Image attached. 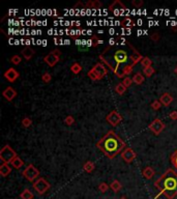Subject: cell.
Wrapping results in <instances>:
<instances>
[{
  "label": "cell",
  "instance_id": "obj_23",
  "mask_svg": "<svg viewBox=\"0 0 177 199\" xmlns=\"http://www.w3.org/2000/svg\"><path fill=\"white\" fill-rule=\"evenodd\" d=\"M144 80H145V78H144V76L141 75L140 73L135 74V76L133 77V81H134V83H136L137 85L142 84V83L144 82Z\"/></svg>",
  "mask_w": 177,
  "mask_h": 199
},
{
  "label": "cell",
  "instance_id": "obj_22",
  "mask_svg": "<svg viewBox=\"0 0 177 199\" xmlns=\"http://www.w3.org/2000/svg\"><path fill=\"white\" fill-rule=\"evenodd\" d=\"M85 5L89 8H101L103 6V3L97 0H93V1H88Z\"/></svg>",
  "mask_w": 177,
  "mask_h": 199
},
{
  "label": "cell",
  "instance_id": "obj_14",
  "mask_svg": "<svg viewBox=\"0 0 177 199\" xmlns=\"http://www.w3.org/2000/svg\"><path fill=\"white\" fill-rule=\"evenodd\" d=\"M129 47H131V49H132V54H131V63H133L134 65H136L138 63L139 61H141L142 59L141 58H143L142 56H141V54L139 52L136 50L134 47H133V45H131V44H129Z\"/></svg>",
  "mask_w": 177,
  "mask_h": 199
},
{
  "label": "cell",
  "instance_id": "obj_20",
  "mask_svg": "<svg viewBox=\"0 0 177 199\" xmlns=\"http://www.w3.org/2000/svg\"><path fill=\"white\" fill-rule=\"evenodd\" d=\"M11 166H13V167H15L16 169H20L23 166V164H24V163H23V161H22V159L20 158V157H16V158H15L13 161L11 162Z\"/></svg>",
  "mask_w": 177,
  "mask_h": 199
},
{
  "label": "cell",
  "instance_id": "obj_10",
  "mask_svg": "<svg viewBox=\"0 0 177 199\" xmlns=\"http://www.w3.org/2000/svg\"><path fill=\"white\" fill-rule=\"evenodd\" d=\"M148 129L151 131L154 135H158V134H161L162 131L165 129V124L161 119L156 118V119H154L151 123L149 124Z\"/></svg>",
  "mask_w": 177,
  "mask_h": 199
},
{
  "label": "cell",
  "instance_id": "obj_32",
  "mask_svg": "<svg viewBox=\"0 0 177 199\" xmlns=\"http://www.w3.org/2000/svg\"><path fill=\"white\" fill-rule=\"evenodd\" d=\"M161 107H162V104L160 101H158V100H155V101H153V102L151 103V108L153 110H155V111H158V110H160L161 109Z\"/></svg>",
  "mask_w": 177,
  "mask_h": 199
},
{
  "label": "cell",
  "instance_id": "obj_35",
  "mask_svg": "<svg viewBox=\"0 0 177 199\" xmlns=\"http://www.w3.org/2000/svg\"><path fill=\"white\" fill-rule=\"evenodd\" d=\"M74 123H75V118H74L72 115H69V116H66V118L64 119V123H65L66 126H72Z\"/></svg>",
  "mask_w": 177,
  "mask_h": 199
},
{
  "label": "cell",
  "instance_id": "obj_5",
  "mask_svg": "<svg viewBox=\"0 0 177 199\" xmlns=\"http://www.w3.org/2000/svg\"><path fill=\"white\" fill-rule=\"evenodd\" d=\"M17 157V154L13 148H11L8 144H5L2 149L0 150V160L3 163H10Z\"/></svg>",
  "mask_w": 177,
  "mask_h": 199
},
{
  "label": "cell",
  "instance_id": "obj_19",
  "mask_svg": "<svg viewBox=\"0 0 177 199\" xmlns=\"http://www.w3.org/2000/svg\"><path fill=\"white\" fill-rule=\"evenodd\" d=\"M22 55L24 56V58L26 60H30L32 58V56L34 55V50L31 49L30 47H26L22 50Z\"/></svg>",
  "mask_w": 177,
  "mask_h": 199
},
{
  "label": "cell",
  "instance_id": "obj_29",
  "mask_svg": "<svg viewBox=\"0 0 177 199\" xmlns=\"http://www.w3.org/2000/svg\"><path fill=\"white\" fill-rule=\"evenodd\" d=\"M141 64H142L143 67H144V69H145V67H151L152 61H151V59H150L149 57H143L142 60H141Z\"/></svg>",
  "mask_w": 177,
  "mask_h": 199
},
{
  "label": "cell",
  "instance_id": "obj_37",
  "mask_svg": "<svg viewBox=\"0 0 177 199\" xmlns=\"http://www.w3.org/2000/svg\"><path fill=\"white\" fill-rule=\"evenodd\" d=\"M31 123H32V120L30 119L29 117H25V118H23V120H22V124L24 126L25 128H29L31 126Z\"/></svg>",
  "mask_w": 177,
  "mask_h": 199
},
{
  "label": "cell",
  "instance_id": "obj_38",
  "mask_svg": "<svg viewBox=\"0 0 177 199\" xmlns=\"http://www.w3.org/2000/svg\"><path fill=\"white\" fill-rule=\"evenodd\" d=\"M132 83H133V80L129 78V77H125V78L123 79V81H122V84L124 85L126 88L129 87V86L132 85Z\"/></svg>",
  "mask_w": 177,
  "mask_h": 199
},
{
  "label": "cell",
  "instance_id": "obj_42",
  "mask_svg": "<svg viewBox=\"0 0 177 199\" xmlns=\"http://www.w3.org/2000/svg\"><path fill=\"white\" fill-rule=\"evenodd\" d=\"M169 116H170L171 119H173V120H177V111H173V112H171Z\"/></svg>",
  "mask_w": 177,
  "mask_h": 199
},
{
  "label": "cell",
  "instance_id": "obj_43",
  "mask_svg": "<svg viewBox=\"0 0 177 199\" xmlns=\"http://www.w3.org/2000/svg\"><path fill=\"white\" fill-rule=\"evenodd\" d=\"M122 31H123V32H124V34H126V35H128V34H129V33H131V28H124V29H123V30H122Z\"/></svg>",
  "mask_w": 177,
  "mask_h": 199
},
{
  "label": "cell",
  "instance_id": "obj_27",
  "mask_svg": "<svg viewBox=\"0 0 177 199\" xmlns=\"http://www.w3.org/2000/svg\"><path fill=\"white\" fill-rule=\"evenodd\" d=\"M70 71L74 73V74H79L82 71V67L80 63H78V62H75L72 67H70Z\"/></svg>",
  "mask_w": 177,
  "mask_h": 199
},
{
  "label": "cell",
  "instance_id": "obj_39",
  "mask_svg": "<svg viewBox=\"0 0 177 199\" xmlns=\"http://www.w3.org/2000/svg\"><path fill=\"white\" fill-rule=\"evenodd\" d=\"M108 188H109V186L106 183H102L101 185L99 186V190L102 193H106V192H107L108 191Z\"/></svg>",
  "mask_w": 177,
  "mask_h": 199
},
{
  "label": "cell",
  "instance_id": "obj_46",
  "mask_svg": "<svg viewBox=\"0 0 177 199\" xmlns=\"http://www.w3.org/2000/svg\"><path fill=\"white\" fill-rule=\"evenodd\" d=\"M120 199H126V198H125V197H121V198H120Z\"/></svg>",
  "mask_w": 177,
  "mask_h": 199
},
{
  "label": "cell",
  "instance_id": "obj_17",
  "mask_svg": "<svg viewBox=\"0 0 177 199\" xmlns=\"http://www.w3.org/2000/svg\"><path fill=\"white\" fill-rule=\"evenodd\" d=\"M11 172V167L7 163H3V164L0 166V174H1V176L3 177L7 176Z\"/></svg>",
  "mask_w": 177,
  "mask_h": 199
},
{
  "label": "cell",
  "instance_id": "obj_9",
  "mask_svg": "<svg viewBox=\"0 0 177 199\" xmlns=\"http://www.w3.org/2000/svg\"><path fill=\"white\" fill-rule=\"evenodd\" d=\"M106 120L108 121L109 123L111 124V126H117V124H119L121 123L122 120V116L120 113H118L116 110H113V111H111L110 113L107 115V117H106Z\"/></svg>",
  "mask_w": 177,
  "mask_h": 199
},
{
  "label": "cell",
  "instance_id": "obj_34",
  "mask_svg": "<svg viewBox=\"0 0 177 199\" xmlns=\"http://www.w3.org/2000/svg\"><path fill=\"white\" fill-rule=\"evenodd\" d=\"M21 60H22V58L20 57L19 55H14L13 57L11 58V63L13 64H19L20 62H21Z\"/></svg>",
  "mask_w": 177,
  "mask_h": 199
},
{
  "label": "cell",
  "instance_id": "obj_25",
  "mask_svg": "<svg viewBox=\"0 0 177 199\" xmlns=\"http://www.w3.org/2000/svg\"><path fill=\"white\" fill-rule=\"evenodd\" d=\"M121 187H122L121 184L118 182V180H113L110 185V188L113 190V192H115V193H117L118 191H119V190L121 189Z\"/></svg>",
  "mask_w": 177,
  "mask_h": 199
},
{
  "label": "cell",
  "instance_id": "obj_41",
  "mask_svg": "<svg viewBox=\"0 0 177 199\" xmlns=\"http://www.w3.org/2000/svg\"><path fill=\"white\" fill-rule=\"evenodd\" d=\"M151 40L153 41H158L160 40V34H158V32H154V33L151 35Z\"/></svg>",
  "mask_w": 177,
  "mask_h": 199
},
{
  "label": "cell",
  "instance_id": "obj_21",
  "mask_svg": "<svg viewBox=\"0 0 177 199\" xmlns=\"http://www.w3.org/2000/svg\"><path fill=\"white\" fill-rule=\"evenodd\" d=\"M120 24H121L124 28H131L132 26L135 25V22L131 19V18H124V19L121 21Z\"/></svg>",
  "mask_w": 177,
  "mask_h": 199
},
{
  "label": "cell",
  "instance_id": "obj_40",
  "mask_svg": "<svg viewBox=\"0 0 177 199\" xmlns=\"http://www.w3.org/2000/svg\"><path fill=\"white\" fill-rule=\"evenodd\" d=\"M132 5H133V6H135V7H141L143 5V1H142V0H133Z\"/></svg>",
  "mask_w": 177,
  "mask_h": 199
},
{
  "label": "cell",
  "instance_id": "obj_31",
  "mask_svg": "<svg viewBox=\"0 0 177 199\" xmlns=\"http://www.w3.org/2000/svg\"><path fill=\"white\" fill-rule=\"evenodd\" d=\"M171 163H172V165L174 166V168L177 170V150L174 151L172 156H171Z\"/></svg>",
  "mask_w": 177,
  "mask_h": 199
},
{
  "label": "cell",
  "instance_id": "obj_30",
  "mask_svg": "<svg viewBox=\"0 0 177 199\" xmlns=\"http://www.w3.org/2000/svg\"><path fill=\"white\" fill-rule=\"evenodd\" d=\"M154 69H153L152 67H145V69L143 70V74L145 75L146 77H151L153 74H154Z\"/></svg>",
  "mask_w": 177,
  "mask_h": 199
},
{
  "label": "cell",
  "instance_id": "obj_7",
  "mask_svg": "<svg viewBox=\"0 0 177 199\" xmlns=\"http://www.w3.org/2000/svg\"><path fill=\"white\" fill-rule=\"evenodd\" d=\"M22 173L25 179H27L29 182H32V183H33L36 179H38V176H40V171H38L32 164L28 165L27 167L23 170Z\"/></svg>",
  "mask_w": 177,
  "mask_h": 199
},
{
  "label": "cell",
  "instance_id": "obj_24",
  "mask_svg": "<svg viewBox=\"0 0 177 199\" xmlns=\"http://www.w3.org/2000/svg\"><path fill=\"white\" fill-rule=\"evenodd\" d=\"M20 197H21V199H33L34 195L32 194V192L29 191L28 189H25L24 191L20 194Z\"/></svg>",
  "mask_w": 177,
  "mask_h": 199
},
{
  "label": "cell",
  "instance_id": "obj_12",
  "mask_svg": "<svg viewBox=\"0 0 177 199\" xmlns=\"http://www.w3.org/2000/svg\"><path fill=\"white\" fill-rule=\"evenodd\" d=\"M19 72H17L14 67H10L8 70L5 71L4 73V78L10 82H15L16 80L19 78Z\"/></svg>",
  "mask_w": 177,
  "mask_h": 199
},
{
  "label": "cell",
  "instance_id": "obj_1",
  "mask_svg": "<svg viewBox=\"0 0 177 199\" xmlns=\"http://www.w3.org/2000/svg\"><path fill=\"white\" fill-rule=\"evenodd\" d=\"M99 58L115 75H117L118 78H123L122 70L129 64V60H131V56H129L128 52L122 49H115L113 47L106 48L99 54Z\"/></svg>",
  "mask_w": 177,
  "mask_h": 199
},
{
  "label": "cell",
  "instance_id": "obj_18",
  "mask_svg": "<svg viewBox=\"0 0 177 199\" xmlns=\"http://www.w3.org/2000/svg\"><path fill=\"white\" fill-rule=\"evenodd\" d=\"M142 174H143V176L145 177L146 180H151L153 176H154V170L151 168V167H149V166H147V167H145L143 169V171H142Z\"/></svg>",
  "mask_w": 177,
  "mask_h": 199
},
{
  "label": "cell",
  "instance_id": "obj_28",
  "mask_svg": "<svg viewBox=\"0 0 177 199\" xmlns=\"http://www.w3.org/2000/svg\"><path fill=\"white\" fill-rule=\"evenodd\" d=\"M115 91H116L118 94H123L126 91V87L122 83H119V84H117L116 87H115Z\"/></svg>",
  "mask_w": 177,
  "mask_h": 199
},
{
  "label": "cell",
  "instance_id": "obj_2",
  "mask_svg": "<svg viewBox=\"0 0 177 199\" xmlns=\"http://www.w3.org/2000/svg\"><path fill=\"white\" fill-rule=\"evenodd\" d=\"M97 148H99L108 158L113 159L118 154L124 150L125 143L122 139L113 131H109L104 137L96 143Z\"/></svg>",
  "mask_w": 177,
  "mask_h": 199
},
{
  "label": "cell",
  "instance_id": "obj_8",
  "mask_svg": "<svg viewBox=\"0 0 177 199\" xmlns=\"http://www.w3.org/2000/svg\"><path fill=\"white\" fill-rule=\"evenodd\" d=\"M61 52L59 51V50H53L51 53H49L48 55L45 56V58H44V60L48 65L50 67H54V65L57 63L59 61V56H60Z\"/></svg>",
  "mask_w": 177,
  "mask_h": 199
},
{
  "label": "cell",
  "instance_id": "obj_45",
  "mask_svg": "<svg viewBox=\"0 0 177 199\" xmlns=\"http://www.w3.org/2000/svg\"><path fill=\"white\" fill-rule=\"evenodd\" d=\"M174 72H175V74H176V75H177V67H176V69H175V70H174Z\"/></svg>",
  "mask_w": 177,
  "mask_h": 199
},
{
  "label": "cell",
  "instance_id": "obj_4",
  "mask_svg": "<svg viewBox=\"0 0 177 199\" xmlns=\"http://www.w3.org/2000/svg\"><path fill=\"white\" fill-rule=\"evenodd\" d=\"M108 71L106 69V67L103 63H96L94 64V67L88 72V77L92 80V81H97V80H102L104 77L107 75Z\"/></svg>",
  "mask_w": 177,
  "mask_h": 199
},
{
  "label": "cell",
  "instance_id": "obj_33",
  "mask_svg": "<svg viewBox=\"0 0 177 199\" xmlns=\"http://www.w3.org/2000/svg\"><path fill=\"white\" fill-rule=\"evenodd\" d=\"M91 46L92 47H96L97 45H99V44H102L103 41H101V40H99V37H95V35H93L92 37H91Z\"/></svg>",
  "mask_w": 177,
  "mask_h": 199
},
{
  "label": "cell",
  "instance_id": "obj_26",
  "mask_svg": "<svg viewBox=\"0 0 177 199\" xmlns=\"http://www.w3.org/2000/svg\"><path fill=\"white\" fill-rule=\"evenodd\" d=\"M83 168H84V170L88 172V173H90V172H92L94 170V164H93V162H91V161H88L86 162L84 164L83 166Z\"/></svg>",
  "mask_w": 177,
  "mask_h": 199
},
{
  "label": "cell",
  "instance_id": "obj_11",
  "mask_svg": "<svg viewBox=\"0 0 177 199\" xmlns=\"http://www.w3.org/2000/svg\"><path fill=\"white\" fill-rule=\"evenodd\" d=\"M136 157H137V154H136V153L132 149L131 147H126L125 149L121 153L122 160L125 163H128V164H129V163H132L133 161H134V160L136 159Z\"/></svg>",
  "mask_w": 177,
  "mask_h": 199
},
{
  "label": "cell",
  "instance_id": "obj_13",
  "mask_svg": "<svg viewBox=\"0 0 177 199\" xmlns=\"http://www.w3.org/2000/svg\"><path fill=\"white\" fill-rule=\"evenodd\" d=\"M126 7L124 4L121 3V1H119V0H116V1H114L113 3H112L110 6H109V11H112V13L114 14H120L119 11H125Z\"/></svg>",
  "mask_w": 177,
  "mask_h": 199
},
{
  "label": "cell",
  "instance_id": "obj_44",
  "mask_svg": "<svg viewBox=\"0 0 177 199\" xmlns=\"http://www.w3.org/2000/svg\"><path fill=\"white\" fill-rule=\"evenodd\" d=\"M25 41H26V44H27V45H30V41H29V40H26Z\"/></svg>",
  "mask_w": 177,
  "mask_h": 199
},
{
  "label": "cell",
  "instance_id": "obj_16",
  "mask_svg": "<svg viewBox=\"0 0 177 199\" xmlns=\"http://www.w3.org/2000/svg\"><path fill=\"white\" fill-rule=\"evenodd\" d=\"M161 102L162 105H164V106H169L171 103L173 102V97L171 96L170 93H163L162 96L160 97V100H158Z\"/></svg>",
  "mask_w": 177,
  "mask_h": 199
},
{
  "label": "cell",
  "instance_id": "obj_15",
  "mask_svg": "<svg viewBox=\"0 0 177 199\" xmlns=\"http://www.w3.org/2000/svg\"><path fill=\"white\" fill-rule=\"evenodd\" d=\"M2 94H3V97L6 99L7 101H13L15 97H16L17 96V91L14 89L13 87H11V86H8V87H6L4 89V91L2 93Z\"/></svg>",
  "mask_w": 177,
  "mask_h": 199
},
{
  "label": "cell",
  "instance_id": "obj_3",
  "mask_svg": "<svg viewBox=\"0 0 177 199\" xmlns=\"http://www.w3.org/2000/svg\"><path fill=\"white\" fill-rule=\"evenodd\" d=\"M154 186L167 199H173L177 195V172L168 169L154 183Z\"/></svg>",
  "mask_w": 177,
  "mask_h": 199
},
{
  "label": "cell",
  "instance_id": "obj_6",
  "mask_svg": "<svg viewBox=\"0 0 177 199\" xmlns=\"http://www.w3.org/2000/svg\"><path fill=\"white\" fill-rule=\"evenodd\" d=\"M50 187H51L50 183L46 179H44V177H40V179H37L33 183V188H34V190L38 193V194H40V195L45 194V193L50 189Z\"/></svg>",
  "mask_w": 177,
  "mask_h": 199
},
{
  "label": "cell",
  "instance_id": "obj_36",
  "mask_svg": "<svg viewBox=\"0 0 177 199\" xmlns=\"http://www.w3.org/2000/svg\"><path fill=\"white\" fill-rule=\"evenodd\" d=\"M42 80L45 83H49L50 81L52 80V76H51V74H49V73H45L44 75L42 76Z\"/></svg>",
  "mask_w": 177,
  "mask_h": 199
}]
</instances>
